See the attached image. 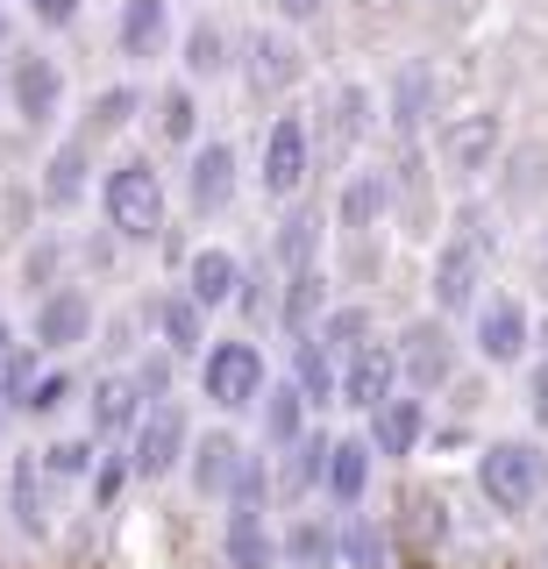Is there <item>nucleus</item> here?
Masks as SVG:
<instances>
[{"label": "nucleus", "instance_id": "obj_1", "mask_svg": "<svg viewBox=\"0 0 548 569\" xmlns=\"http://www.w3.org/2000/svg\"><path fill=\"white\" fill-rule=\"evenodd\" d=\"M100 228H114L121 249H157L171 228V192H165V171H157V157L143 150H114L108 164H100Z\"/></svg>", "mask_w": 548, "mask_h": 569}, {"label": "nucleus", "instance_id": "obj_2", "mask_svg": "<svg viewBox=\"0 0 548 569\" xmlns=\"http://www.w3.org/2000/svg\"><path fill=\"white\" fill-rule=\"evenodd\" d=\"M477 498L499 520H527L548 498V441L541 435H491L477 449Z\"/></svg>", "mask_w": 548, "mask_h": 569}, {"label": "nucleus", "instance_id": "obj_3", "mask_svg": "<svg viewBox=\"0 0 548 569\" xmlns=\"http://www.w3.org/2000/svg\"><path fill=\"white\" fill-rule=\"evenodd\" d=\"M0 100L22 136H50L64 121V64L43 43H8L0 58Z\"/></svg>", "mask_w": 548, "mask_h": 569}, {"label": "nucleus", "instance_id": "obj_4", "mask_svg": "<svg viewBox=\"0 0 548 569\" xmlns=\"http://www.w3.org/2000/svg\"><path fill=\"white\" fill-rule=\"evenodd\" d=\"M428 157H435L441 178H456V186L491 178L499 157H506V114L499 107H456V114H441L428 129Z\"/></svg>", "mask_w": 548, "mask_h": 569}, {"label": "nucleus", "instance_id": "obj_5", "mask_svg": "<svg viewBox=\"0 0 548 569\" xmlns=\"http://www.w3.org/2000/svg\"><path fill=\"white\" fill-rule=\"evenodd\" d=\"M263 385H271V356H263L257 335H215V342L200 349V399L215 406V413H257Z\"/></svg>", "mask_w": 548, "mask_h": 569}, {"label": "nucleus", "instance_id": "obj_6", "mask_svg": "<svg viewBox=\"0 0 548 569\" xmlns=\"http://www.w3.org/2000/svg\"><path fill=\"white\" fill-rule=\"evenodd\" d=\"M313 164H321V150H313V121H307V107H278L271 121H263V142H257V192L271 207H286L307 192V178Z\"/></svg>", "mask_w": 548, "mask_h": 569}, {"label": "nucleus", "instance_id": "obj_7", "mask_svg": "<svg viewBox=\"0 0 548 569\" xmlns=\"http://www.w3.org/2000/svg\"><path fill=\"white\" fill-rule=\"evenodd\" d=\"M236 64H242L250 100H263V107H286L299 86H307V50H299V29H286V22L242 29L236 36Z\"/></svg>", "mask_w": 548, "mask_h": 569}, {"label": "nucleus", "instance_id": "obj_8", "mask_svg": "<svg viewBox=\"0 0 548 569\" xmlns=\"http://www.w3.org/2000/svg\"><path fill=\"white\" fill-rule=\"evenodd\" d=\"M392 349H399V385L420 391V399L449 391L456 370H464V328H456V320H441V313H414L392 335Z\"/></svg>", "mask_w": 548, "mask_h": 569}, {"label": "nucleus", "instance_id": "obj_9", "mask_svg": "<svg viewBox=\"0 0 548 569\" xmlns=\"http://www.w3.org/2000/svg\"><path fill=\"white\" fill-rule=\"evenodd\" d=\"M307 121H313V150L335 157V164H349V157L385 129V121H378V86H370V79H328Z\"/></svg>", "mask_w": 548, "mask_h": 569}, {"label": "nucleus", "instance_id": "obj_10", "mask_svg": "<svg viewBox=\"0 0 548 569\" xmlns=\"http://www.w3.org/2000/svg\"><path fill=\"white\" fill-rule=\"evenodd\" d=\"M470 356L485 370H527L535 363V307L520 292H485L470 313Z\"/></svg>", "mask_w": 548, "mask_h": 569}, {"label": "nucleus", "instance_id": "obj_11", "mask_svg": "<svg viewBox=\"0 0 548 569\" xmlns=\"http://www.w3.org/2000/svg\"><path fill=\"white\" fill-rule=\"evenodd\" d=\"M485 292H491V257L441 228V242H435V257H428V313H441V320L464 328Z\"/></svg>", "mask_w": 548, "mask_h": 569}, {"label": "nucleus", "instance_id": "obj_12", "mask_svg": "<svg viewBox=\"0 0 548 569\" xmlns=\"http://www.w3.org/2000/svg\"><path fill=\"white\" fill-rule=\"evenodd\" d=\"M378 121L392 129V142H428V129L441 121V79L428 58H406L385 71L378 86Z\"/></svg>", "mask_w": 548, "mask_h": 569}, {"label": "nucleus", "instance_id": "obj_13", "mask_svg": "<svg viewBox=\"0 0 548 569\" xmlns=\"http://www.w3.org/2000/svg\"><path fill=\"white\" fill-rule=\"evenodd\" d=\"M242 200V150L236 136H200L186 150V213L192 221H221Z\"/></svg>", "mask_w": 548, "mask_h": 569}, {"label": "nucleus", "instance_id": "obj_14", "mask_svg": "<svg viewBox=\"0 0 548 569\" xmlns=\"http://www.w3.org/2000/svg\"><path fill=\"white\" fill-rule=\"evenodd\" d=\"M93 335H100V307H93V292H86L79 278H64L58 292H43L37 307H29V342H37L50 363L93 349Z\"/></svg>", "mask_w": 548, "mask_h": 569}, {"label": "nucleus", "instance_id": "obj_15", "mask_svg": "<svg viewBox=\"0 0 548 569\" xmlns=\"http://www.w3.org/2000/svg\"><path fill=\"white\" fill-rule=\"evenodd\" d=\"M392 164H349L335 178V207H328V228L342 242L357 236H385V221H392Z\"/></svg>", "mask_w": 548, "mask_h": 569}, {"label": "nucleus", "instance_id": "obj_16", "mask_svg": "<svg viewBox=\"0 0 548 569\" xmlns=\"http://www.w3.org/2000/svg\"><path fill=\"white\" fill-rule=\"evenodd\" d=\"M192 449V413L186 399H157L143 427L129 435V462H136V485H171L179 477V462Z\"/></svg>", "mask_w": 548, "mask_h": 569}, {"label": "nucleus", "instance_id": "obj_17", "mask_svg": "<svg viewBox=\"0 0 548 569\" xmlns=\"http://www.w3.org/2000/svg\"><path fill=\"white\" fill-rule=\"evenodd\" d=\"M79 406H86V435L114 449V441H129L136 427H143L150 391L136 385V370H129V363H108L100 378H86V399H79Z\"/></svg>", "mask_w": 548, "mask_h": 569}, {"label": "nucleus", "instance_id": "obj_18", "mask_svg": "<svg viewBox=\"0 0 548 569\" xmlns=\"http://www.w3.org/2000/svg\"><path fill=\"white\" fill-rule=\"evenodd\" d=\"M428 435H435V399H420V391H406V385L385 406L363 413V441L378 449V462H414L428 449Z\"/></svg>", "mask_w": 548, "mask_h": 569}, {"label": "nucleus", "instance_id": "obj_19", "mask_svg": "<svg viewBox=\"0 0 548 569\" xmlns=\"http://www.w3.org/2000/svg\"><path fill=\"white\" fill-rule=\"evenodd\" d=\"M171 43H179V14H171V0H114V58L150 71L171 58Z\"/></svg>", "mask_w": 548, "mask_h": 569}, {"label": "nucleus", "instance_id": "obj_20", "mask_svg": "<svg viewBox=\"0 0 548 569\" xmlns=\"http://www.w3.org/2000/svg\"><path fill=\"white\" fill-rule=\"evenodd\" d=\"M0 506H8V527L22 533V541H50V512H58V491H50L43 477V456L37 449H8V491H0Z\"/></svg>", "mask_w": 548, "mask_h": 569}, {"label": "nucleus", "instance_id": "obj_21", "mask_svg": "<svg viewBox=\"0 0 548 569\" xmlns=\"http://www.w3.org/2000/svg\"><path fill=\"white\" fill-rule=\"evenodd\" d=\"M93 186H100V150H86L79 136H64V142L43 150V171H37L43 213H79L86 200H93Z\"/></svg>", "mask_w": 548, "mask_h": 569}, {"label": "nucleus", "instance_id": "obj_22", "mask_svg": "<svg viewBox=\"0 0 548 569\" xmlns=\"http://www.w3.org/2000/svg\"><path fill=\"white\" fill-rule=\"evenodd\" d=\"M399 391V349L385 342H363L357 356H342V378H335V413H370V406H385Z\"/></svg>", "mask_w": 548, "mask_h": 569}, {"label": "nucleus", "instance_id": "obj_23", "mask_svg": "<svg viewBox=\"0 0 548 569\" xmlns=\"http://www.w3.org/2000/svg\"><path fill=\"white\" fill-rule=\"evenodd\" d=\"M143 107H150V93L136 79H114V86H100L93 100L79 107V121H72V136L86 142V150H100V157H114L121 150V136L143 121Z\"/></svg>", "mask_w": 548, "mask_h": 569}, {"label": "nucleus", "instance_id": "obj_24", "mask_svg": "<svg viewBox=\"0 0 548 569\" xmlns=\"http://www.w3.org/2000/svg\"><path fill=\"white\" fill-rule=\"evenodd\" d=\"M328 441H335V427H307L292 449H278V456H271V506H292V512H299L307 498H321Z\"/></svg>", "mask_w": 548, "mask_h": 569}, {"label": "nucleus", "instance_id": "obj_25", "mask_svg": "<svg viewBox=\"0 0 548 569\" xmlns=\"http://www.w3.org/2000/svg\"><path fill=\"white\" fill-rule=\"evenodd\" d=\"M171 50H179V79H186V86H215V79H228V71H236V29H228L215 8L192 14Z\"/></svg>", "mask_w": 548, "mask_h": 569}, {"label": "nucleus", "instance_id": "obj_26", "mask_svg": "<svg viewBox=\"0 0 548 569\" xmlns=\"http://www.w3.org/2000/svg\"><path fill=\"white\" fill-rule=\"evenodd\" d=\"M221 562L228 569H286L271 512L263 506H221Z\"/></svg>", "mask_w": 548, "mask_h": 569}, {"label": "nucleus", "instance_id": "obj_27", "mask_svg": "<svg viewBox=\"0 0 548 569\" xmlns=\"http://www.w3.org/2000/svg\"><path fill=\"white\" fill-rule=\"evenodd\" d=\"M179 284L200 299L207 313L236 307V284H242V249L236 242H192V257L179 263Z\"/></svg>", "mask_w": 548, "mask_h": 569}, {"label": "nucleus", "instance_id": "obj_28", "mask_svg": "<svg viewBox=\"0 0 548 569\" xmlns=\"http://www.w3.org/2000/svg\"><path fill=\"white\" fill-rule=\"evenodd\" d=\"M143 121H150V136H157V150H192V142L207 136V114H200V86H186V79H165L150 93L143 107Z\"/></svg>", "mask_w": 548, "mask_h": 569}, {"label": "nucleus", "instance_id": "obj_29", "mask_svg": "<svg viewBox=\"0 0 548 569\" xmlns=\"http://www.w3.org/2000/svg\"><path fill=\"white\" fill-rule=\"evenodd\" d=\"M328 249V213L313 200H286L271 221V263L278 271H307V263H321Z\"/></svg>", "mask_w": 548, "mask_h": 569}, {"label": "nucleus", "instance_id": "obj_30", "mask_svg": "<svg viewBox=\"0 0 548 569\" xmlns=\"http://www.w3.org/2000/svg\"><path fill=\"white\" fill-rule=\"evenodd\" d=\"M250 441H236V427H207V435H192V449H186V485L192 498H228V485H236V462Z\"/></svg>", "mask_w": 548, "mask_h": 569}, {"label": "nucleus", "instance_id": "obj_31", "mask_svg": "<svg viewBox=\"0 0 548 569\" xmlns=\"http://www.w3.org/2000/svg\"><path fill=\"white\" fill-rule=\"evenodd\" d=\"M370 477H378V449L363 435H335L328 441V477H321V498L342 512H357L370 498Z\"/></svg>", "mask_w": 548, "mask_h": 569}, {"label": "nucleus", "instance_id": "obj_32", "mask_svg": "<svg viewBox=\"0 0 548 569\" xmlns=\"http://www.w3.org/2000/svg\"><path fill=\"white\" fill-rule=\"evenodd\" d=\"M335 307V278L328 263H307V271H278V335L321 328V313Z\"/></svg>", "mask_w": 548, "mask_h": 569}, {"label": "nucleus", "instance_id": "obj_33", "mask_svg": "<svg viewBox=\"0 0 548 569\" xmlns=\"http://www.w3.org/2000/svg\"><path fill=\"white\" fill-rule=\"evenodd\" d=\"M286 378L307 391V406L313 413H335V378H342V363L328 356V342L313 328H299V335H286Z\"/></svg>", "mask_w": 548, "mask_h": 569}, {"label": "nucleus", "instance_id": "obj_34", "mask_svg": "<svg viewBox=\"0 0 548 569\" xmlns=\"http://www.w3.org/2000/svg\"><path fill=\"white\" fill-rule=\"evenodd\" d=\"M207 313L200 299L186 292V284H171V292H157V342H165L171 356H179V363H200V349L215 342V335H207Z\"/></svg>", "mask_w": 548, "mask_h": 569}, {"label": "nucleus", "instance_id": "obj_35", "mask_svg": "<svg viewBox=\"0 0 548 569\" xmlns=\"http://www.w3.org/2000/svg\"><path fill=\"white\" fill-rule=\"evenodd\" d=\"M313 427V406H307V391H299L292 378H271L263 385V399H257V435H263V449H292L299 435Z\"/></svg>", "mask_w": 548, "mask_h": 569}, {"label": "nucleus", "instance_id": "obj_36", "mask_svg": "<svg viewBox=\"0 0 548 569\" xmlns=\"http://www.w3.org/2000/svg\"><path fill=\"white\" fill-rule=\"evenodd\" d=\"M64 278H72V242H64L58 228L29 236V242H22V257H14V284H22L29 299H43V292H58Z\"/></svg>", "mask_w": 548, "mask_h": 569}, {"label": "nucleus", "instance_id": "obj_37", "mask_svg": "<svg viewBox=\"0 0 548 569\" xmlns=\"http://www.w3.org/2000/svg\"><path fill=\"white\" fill-rule=\"evenodd\" d=\"M335 562L349 569H392V527L378 520V512H342L335 520Z\"/></svg>", "mask_w": 548, "mask_h": 569}, {"label": "nucleus", "instance_id": "obj_38", "mask_svg": "<svg viewBox=\"0 0 548 569\" xmlns=\"http://www.w3.org/2000/svg\"><path fill=\"white\" fill-rule=\"evenodd\" d=\"M278 556H286V569H335V520L292 512V520L278 527Z\"/></svg>", "mask_w": 548, "mask_h": 569}, {"label": "nucleus", "instance_id": "obj_39", "mask_svg": "<svg viewBox=\"0 0 548 569\" xmlns=\"http://www.w3.org/2000/svg\"><path fill=\"white\" fill-rule=\"evenodd\" d=\"M236 313H242V335H257V328H278V263H271V249H263V257H242Z\"/></svg>", "mask_w": 548, "mask_h": 569}, {"label": "nucleus", "instance_id": "obj_40", "mask_svg": "<svg viewBox=\"0 0 548 569\" xmlns=\"http://www.w3.org/2000/svg\"><path fill=\"white\" fill-rule=\"evenodd\" d=\"M100 449H108V441H93V435H50L43 441V477H50V491H79L86 477H93V462H100Z\"/></svg>", "mask_w": 548, "mask_h": 569}, {"label": "nucleus", "instance_id": "obj_41", "mask_svg": "<svg viewBox=\"0 0 548 569\" xmlns=\"http://www.w3.org/2000/svg\"><path fill=\"white\" fill-rule=\"evenodd\" d=\"M328 342V356L342 363V356H357L363 342H378V313L363 307V299H335V307L321 313V328H313Z\"/></svg>", "mask_w": 548, "mask_h": 569}, {"label": "nucleus", "instance_id": "obj_42", "mask_svg": "<svg viewBox=\"0 0 548 569\" xmlns=\"http://www.w3.org/2000/svg\"><path fill=\"white\" fill-rule=\"evenodd\" d=\"M499 171H506L499 178V207H527L535 192H548V150H541V142H520V150L506 142Z\"/></svg>", "mask_w": 548, "mask_h": 569}, {"label": "nucleus", "instance_id": "obj_43", "mask_svg": "<svg viewBox=\"0 0 548 569\" xmlns=\"http://www.w3.org/2000/svg\"><path fill=\"white\" fill-rule=\"evenodd\" d=\"M86 399V378L72 363H43V378H37V391L22 399V420H37V427H50L64 413V406H79Z\"/></svg>", "mask_w": 548, "mask_h": 569}, {"label": "nucleus", "instance_id": "obj_44", "mask_svg": "<svg viewBox=\"0 0 548 569\" xmlns=\"http://www.w3.org/2000/svg\"><path fill=\"white\" fill-rule=\"evenodd\" d=\"M43 363H50V356H43L37 342H14L8 356H0V399H8V413H22V399L37 391Z\"/></svg>", "mask_w": 548, "mask_h": 569}, {"label": "nucleus", "instance_id": "obj_45", "mask_svg": "<svg viewBox=\"0 0 548 569\" xmlns=\"http://www.w3.org/2000/svg\"><path fill=\"white\" fill-rule=\"evenodd\" d=\"M136 485V462H129V441H114V449H100L93 462V477H86V491H93V506L100 512H114L121 506V491Z\"/></svg>", "mask_w": 548, "mask_h": 569}, {"label": "nucleus", "instance_id": "obj_46", "mask_svg": "<svg viewBox=\"0 0 548 569\" xmlns=\"http://www.w3.org/2000/svg\"><path fill=\"white\" fill-rule=\"evenodd\" d=\"M129 370H136V385L150 391V406L157 399H179V356H171L165 342H143V349L129 356Z\"/></svg>", "mask_w": 548, "mask_h": 569}, {"label": "nucleus", "instance_id": "obj_47", "mask_svg": "<svg viewBox=\"0 0 548 569\" xmlns=\"http://www.w3.org/2000/svg\"><path fill=\"white\" fill-rule=\"evenodd\" d=\"M221 506H263V512H271V449H242L236 485H228Z\"/></svg>", "mask_w": 548, "mask_h": 569}, {"label": "nucleus", "instance_id": "obj_48", "mask_svg": "<svg viewBox=\"0 0 548 569\" xmlns=\"http://www.w3.org/2000/svg\"><path fill=\"white\" fill-rule=\"evenodd\" d=\"M520 399H527V420H535V435L548 441V363H541V356L527 363V385H520Z\"/></svg>", "mask_w": 548, "mask_h": 569}, {"label": "nucleus", "instance_id": "obj_49", "mask_svg": "<svg viewBox=\"0 0 548 569\" xmlns=\"http://www.w3.org/2000/svg\"><path fill=\"white\" fill-rule=\"evenodd\" d=\"M37 213H43L37 192H8V186H0V221H8V236H37V228H29Z\"/></svg>", "mask_w": 548, "mask_h": 569}, {"label": "nucleus", "instance_id": "obj_50", "mask_svg": "<svg viewBox=\"0 0 548 569\" xmlns=\"http://www.w3.org/2000/svg\"><path fill=\"white\" fill-rule=\"evenodd\" d=\"M22 8H29V22H37V29L58 36V29H72V22H79L86 0H22Z\"/></svg>", "mask_w": 548, "mask_h": 569}, {"label": "nucleus", "instance_id": "obj_51", "mask_svg": "<svg viewBox=\"0 0 548 569\" xmlns=\"http://www.w3.org/2000/svg\"><path fill=\"white\" fill-rule=\"evenodd\" d=\"M328 14V0H271V22H286V29H313Z\"/></svg>", "mask_w": 548, "mask_h": 569}, {"label": "nucleus", "instance_id": "obj_52", "mask_svg": "<svg viewBox=\"0 0 548 569\" xmlns=\"http://www.w3.org/2000/svg\"><path fill=\"white\" fill-rule=\"evenodd\" d=\"M535 271L548 278V213H541V228H535Z\"/></svg>", "mask_w": 548, "mask_h": 569}, {"label": "nucleus", "instance_id": "obj_53", "mask_svg": "<svg viewBox=\"0 0 548 569\" xmlns=\"http://www.w3.org/2000/svg\"><path fill=\"white\" fill-rule=\"evenodd\" d=\"M535 356L548 363V313H535Z\"/></svg>", "mask_w": 548, "mask_h": 569}, {"label": "nucleus", "instance_id": "obj_54", "mask_svg": "<svg viewBox=\"0 0 548 569\" xmlns=\"http://www.w3.org/2000/svg\"><path fill=\"white\" fill-rule=\"evenodd\" d=\"M363 8H370V14H392V8H406V0H363Z\"/></svg>", "mask_w": 548, "mask_h": 569}, {"label": "nucleus", "instance_id": "obj_55", "mask_svg": "<svg viewBox=\"0 0 548 569\" xmlns=\"http://www.w3.org/2000/svg\"><path fill=\"white\" fill-rule=\"evenodd\" d=\"M14 349V328H8V313H0V356H8Z\"/></svg>", "mask_w": 548, "mask_h": 569}, {"label": "nucleus", "instance_id": "obj_56", "mask_svg": "<svg viewBox=\"0 0 548 569\" xmlns=\"http://www.w3.org/2000/svg\"><path fill=\"white\" fill-rule=\"evenodd\" d=\"M0 58H8V0H0Z\"/></svg>", "mask_w": 548, "mask_h": 569}, {"label": "nucleus", "instance_id": "obj_57", "mask_svg": "<svg viewBox=\"0 0 548 569\" xmlns=\"http://www.w3.org/2000/svg\"><path fill=\"white\" fill-rule=\"evenodd\" d=\"M0 441H8V399H0Z\"/></svg>", "mask_w": 548, "mask_h": 569}, {"label": "nucleus", "instance_id": "obj_58", "mask_svg": "<svg viewBox=\"0 0 548 569\" xmlns=\"http://www.w3.org/2000/svg\"><path fill=\"white\" fill-rule=\"evenodd\" d=\"M527 8H541V14H548V0H527Z\"/></svg>", "mask_w": 548, "mask_h": 569}, {"label": "nucleus", "instance_id": "obj_59", "mask_svg": "<svg viewBox=\"0 0 548 569\" xmlns=\"http://www.w3.org/2000/svg\"><path fill=\"white\" fill-rule=\"evenodd\" d=\"M541 569H548V541H541Z\"/></svg>", "mask_w": 548, "mask_h": 569}]
</instances>
